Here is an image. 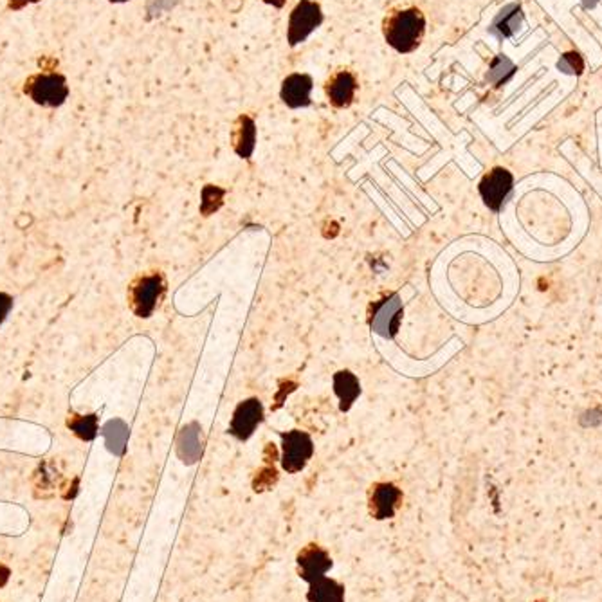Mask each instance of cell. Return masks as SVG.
<instances>
[{"instance_id": "cell-1", "label": "cell", "mask_w": 602, "mask_h": 602, "mask_svg": "<svg viewBox=\"0 0 602 602\" xmlns=\"http://www.w3.org/2000/svg\"><path fill=\"white\" fill-rule=\"evenodd\" d=\"M383 33L390 48L407 55L420 48L426 35V16L418 7H396L383 20Z\"/></svg>"}, {"instance_id": "cell-2", "label": "cell", "mask_w": 602, "mask_h": 602, "mask_svg": "<svg viewBox=\"0 0 602 602\" xmlns=\"http://www.w3.org/2000/svg\"><path fill=\"white\" fill-rule=\"evenodd\" d=\"M322 24H323L322 5L312 0H300L289 16V26H287L289 46L294 48L305 42Z\"/></svg>"}, {"instance_id": "cell-3", "label": "cell", "mask_w": 602, "mask_h": 602, "mask_svg": "<svg viewBox=\"0 0 602 602\" xmlns=\"http://www.w3.org/2000/svg\"><path fill=\"white\" fill-rule=\"evenodd\" d=\"M163 292H164V280L159 272L137 278L131 285V292H129V301L135 316L148 318L155 311Z\"/></svg>"}, {"instance_id": "cell-4", "label": "cell", "mask_w": 602, "mask_h": 602, "mask_svg": "<svg viewBox=\"0 0 602 602\" xmlns=\"http://www.w3.org/2000/svg\"><path fill=\"white\" fill-rule=\"evenodd\" d=\"M26 94L44 107H58L66 101L69 94L68 81L58 74H40L29 79Z\"/></svg>"}, {"instance_id": "cell-5", "label": "cell", "mask_w": 602, "mask_h": 602, "mask_svg": "<svg viewBox=\"0 0 602 602\" xmlns=\"http://www.w3.org/2000/svg\"><path fill=\"white\" fill-rule=\"evenodd\" d=\"M296 566H298L300 577L307 583H312L320 577H325L333 570L334 561L323 546H320L316 543H309L307 546H303L298 552Z\"/></svg>"}, {"instance_id": "cell-6", "label": "cell", "mask_w": 602, "mask_h": 602, "mask_svg": "<svg viewBox=\"0 0 602 602\" xmlns=\"http://www.w3.org/2000/svg\"><path fill=\"white\" fill-rule=\"evenodd\" d=\"M314 455V444L303 431H289L283 435L281 466L287 472H300Z\"/></svg>"}, {"instance_id": "cell-7", "label": "cell", "mask_w": 602, "mask_h": 602, "mask_svg": "<svg viewBox=\"0 0 602 602\" xmlns=\"http://www.w3.org/2000/svg\"><path fill=\"white\" fill-rule=\"evenodd\" d=\"M512 186H514L512 174L505 168H494L481 179L480 194L487 207H491L492 211H500V207L512 192Z\"/></svg>"}, {"instance_id": "cell-8", "label": "cell", "mask_w": 602, "mask_h": 602, "mask_svg": "<svg viewBox=\"0 0 602 602\" xmlns=\"http://www.w3.org/2000/svg\"><path fill=\"white\" fill-rule=\"evenodd\" d=\"M357 78L348 69H339L329 76L325 81V94L329 98V103L335 109H346L352 105L355 92H357Z\"/></svg>"}, {"instance_id": "cell-9", "label": "cell", "mask_w": 602, "mask_h": 602, "mask_svg": "<svg viewBox=\"0 0 602 602\" xmlns=\"http://www.w3.org/2000/svg\"><path fill=\"white\" fill-rule=\"evenodd\" d=\"M401 503V489L394 483H375L370 491V514L379 522L392 520Z\"/></svg>"}, {"instance_id": "cell-10", "label": "cell", "mask_w": 602, "mask_h": 602, "mask_svg": "<svg viewBox=\"0 0 602 602\" xmlns=\"http://www.w3.org/2000/svg\"><path fill=\"white\" fill-rule=\"evenodd\" d=\"M264 415L262 404L259 399H249V401L242 402L231 420V433L238 438V440H248L253 431L257 429V426L260 424Z\"/></svg>"}, {"instance_id": "cell-11", "label": "cell", "mask_w": 602, "mask_h": 602, "mask_svg": "<svg viewBox=\"0 0 602 602\" xmlns=\"http://www.w3.org/2000/svg\"><path fill=\"white\" fill-rule=\"evenodd\" d=\"M311 92H312V78L309 74L294 72L283 79L280 94L287 107L300 109L311 103Z\"/></svg>"}, {"instance_id": "cell-12", "label": "cell", "mask_w": 602, "mask_h": 602, "mask_svg": "<svg viewBox=\"0 0 602 602\" xmlns=\"http://www.w3.org/2000/svg\"><path fill=\"white\" fill-rule=\"evenodd\" d=\"M401 298L399 296H390L386 300H383L375 312H374V320H372V329L377 334L383 337H392L397 331L399 325V318H401Z\"/></svg>"}, {"instance_id": "cell-13", "label": "cell", "mask_w": 602, "mask_h": 602, "mask_svg": "<svg viewBox=\"0 0 602 602\" xmlns=\"http://www.w3.org/2000/svg\"><path fill=\"white\" fill-rule=\"evenodd\" d=\"M177 453L181 460L188 466L199 462L202 457V435L199 424H188L183 428L177 440Z\"/></svg>"}, {"instance_id": "cell-14", "label": "cell", "mask_w": 602, "mask_h": 602, "mask_svg": "<svg viewBox=\"0 0 602 602\" xmlns=\"http://www.w3.org/2000/svg\"><path fill=\"white\" fill-rule=\"evenodd\" d=\"M344 586L333 577L325 576L309 583L307 601L309 602H344Z\"/></svg>"}, {"instance_id": "cell-15", "label": "cell", "mask_w": 602, "mask_h": 602, "mask_svg": "<svg viewBox=\"0 0 602 602\" xmlns=\"http://www.w3.org/2000/svg\"><path fill=\"white\" fill-rule=\"evenodd\" d=\"M255 141H257L255 121L248 116H242L233 131V146L237 153L244 159H249L255 150Z\"/></svg>"}, {"instance_id": "cell-16", "label": "cell", "mask_w": 602, "mask_h": 602, "mask_svg": "<svg viewBox=\"0 0 602 602\" xmlns=\"http://www.w3.org/2000/svg\"><path fill=\"white\" fill-rule=\"evenodd\" d=\"M334 390L335 394L339 396V399H341V409L343 411H346L352 406V402L355 401L361 394V386H359L357 377L348 370H343V372L335 374Z\"/></svg>"}, {"instance_id": "cell-17", "label": "cell", "mask_w": 602, "mask_h": 602, "mask_svg": "<svg viewBox=\"0 0 602 602\" xmlns=\"http://www.w3.org/2000/svg\"><path fill=\"white\" fill-rule=\"evenodd\" d=\"M105 438L107 446L114 455H123L127 440H129V428L123 420H111L105 426Z\"/></svg>"}, {"instance_id": "cell-18", "label": "cell", "mask_w": 602, "mask_h": 602, "mask_svg": "<svg viewBox=\"0 0 602 602\" xmlns=\"http://www.w3.org/2000/svg\"><path fill=\"white\" fill-rule=\"evenodd\" d=\"M523 20V13L520 5H511L505 11H502V15L496 18L494 22V29H498L503 37H511L522 24Z\"/></svg>"}, {"instance_id": "cell-19", "label": "cell", "mask_w": 602, "mask_h": 602, "mask_svg": "<svg viewBox=\"0 0 602 602\" xmlns=\"http://www.w3.org/2000/svg\"><path fill=\"white\" fill-rule=\"evenodd\" d=\"M69 426L74 431V435H78L83 440H90V438H94V435L98 431V418H96V415L74 417L72 422H69Z\"/></svg>"}, {"instance_id": "cell-20", "label": "cell", "mask_w": 602, "mask_h": 602, "mask_svg": "<svg viewBox=\"0 0 602 602\" xmlns=\"http://www.w3.org/2000/svg\"><path fill=\"white\" fill-rule=\"evenodd\" d=\"M222 197H224V190H220L217 186H206L202 192V213L209 215L215 209H218V206L222 204Z\"/></svg>"}, {"instance_id": "cell-21", "label": "cell", "mask_w": 602, "mask_h": 602, "mask_svg": "<svg viewBox=\"0 0 602 602\" xmlns=\"http://www.w3.org/2000/svg\"><path fill=\"white\" fill-rule=\"evenodd\" d=\"M11 307H13V300H11V296L0 292V325H2L4 320L7 318Z\"/></svg>"}, {"instance_id": "cell-22", "label": "cell", "mask_w": 602, "mask_h": 602, "mask_svg": "<svg viewBox=\"0 0 602 602\" xmlns=\"http://www.w3.org/2000/svg\"><path fill=\"white\" fill-rule=\"evenodd\" d=\"M264 2H268V4H272V5H276V7H281V5L285 4V0H264Z\"/></svg>"}, {"instance_id": "cell-23", "label": "cell", "mask_w": 602, "mask_h": 602, "mask_svg": "<svg viewBox=\"0 0 602 602\" xmlns=\"http://www.w3.org/2000/svg\"><path fill=\"white\" fill-rule=\"evenodd\" d=\"M585 2V5H590V0H583ZM596 2V0H594Z\"/></svg>"}, {"instance_id": "cell-24", "label": "cell", "mask_w": 602, "mask_h": 602, "mask_svg": "<svg viewBox=\"0 0 602 602\" xmlns=\"http://www.w3.org/2000/svg\"><path fill=\"white\" fill-rule=\"evenodd\" d=\"M111 2H127V0H111Z\"/></svg>"}]
</instances>
